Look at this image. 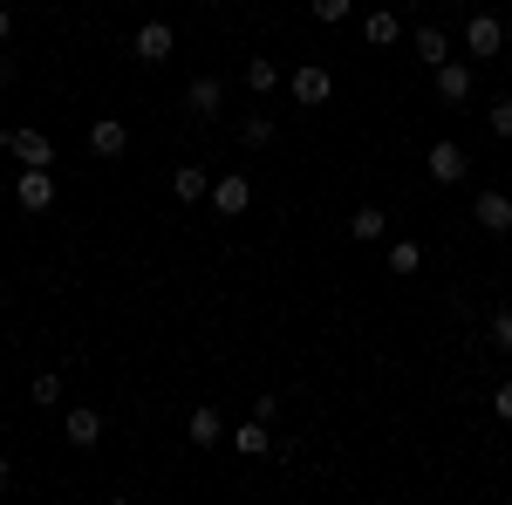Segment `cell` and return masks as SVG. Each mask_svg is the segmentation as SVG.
<instances>
[{
	"mask_svg": "<svg viewBox=\"0 0 512 505\" xmlns=\"http://www.w3.org/2000/svg\"><path fill=\"white\" fill-rule=\"evenodd\" d=\"M424 171H431V185H458V178L472 171V151H465L458 137H437L431 151H424Z\"/></svg>",
	"mask_w": 512,
	"mask_h": 505,
	"instance_id": "6da1fadb",
	"label": "cell"
},
{
	"mask_svg": "<svg viewBox=\"0 0 512 505\" xmlns=\"http://www.w3.org/2000/svg\"><path fill=\"white\" fill-rule=\"evenodd\" d=\"M62 437H69V451H96L103 444V410L96 403H69L62 410Z\"/></svg>",
	"mask_w": 512,
	"mask_h": 505,
	"instance_id": "7a4b0ae2",
	"label": "cell"
},
{
	"mask_svg": "<svg viewBox=\"0 0 512 505\" xmlns=\"http://www.w3.org/2000/svg\"><path fill=\"white\" fill-rule=\"evenodd\" d=\"M171 48H178V35H171V21H144V28L130 35V55H137L144 69H164V62H171Z\"/></svg>",
	"mask_w": 512,
	"mask_h": 505,
	"instance_id": "3957f363",
	"label": "cell"
},
{
	"mask_svg": "<svg viewBox=\"0 0 512 505\" xmlns=\"http://www.w3.org/2000/svg\"><path fill=\"white\" fill-rule=\"evenodd\" d=\"M465 48H472V62H492V55L506 48V21H499V14H472V21H465Z\"/></svg>",
	"mask_w": 512,
	"mask_h": 505,
	"instance_id": "277c9868",
	"label": "cell"
},
{
	"mask_svg": "<svg viewBox=\"0 0 512 505\" xmlns=\"http://www.w3.org/2000/svg\"><path fill=\"white\" fill-rule=\"evenodd\" d=\"M185 110H192L198 123H212L219 110H226V82H219V76H192V82H185Z\"/></svg>",
	"mask_w": 512,
	"mask_h": 505,
	"instance_id": "5b68a950",
	"label": "cell"
},
{
	"mask_svg": "<svg viewBox=\"0 0 512 505\" xmlns=\"http://www.w3.org/2000/svg\"><path fill=\"white\" fill-rule=\"evenodd\" d=\"M0 151L14 157V164H55V144L41 130H0Z\"/></svg>",
	"mask_w": 512,
	"mask_h": 505,
	"instance_id": "8992f818",
	"label": "cell"
},
{
	"mask_svg": "<svg viewBox=\"0 0 512 505\" xmlns=\"http://www.w3.org/2000/svg\"><path fill=\"white\" fill-rule=\"evenodd\" d=\"M14 192H21V212H48L55 205V171L48 164H21V185Z\"/></svg>",
	"mask_w": 512,
	"mask_h": 505,
	"instance_id": "52a82bcc",
	"label": "cell"
},
{
	"mask_svg": "<svg viewBox=\"0 0 512 505\" xmlns=\"http://www.w3.org/2000/svg\"><path fill=\"white\" fill-rule=\"evenodd\" d=\"M328 96H335V76H328L321 62H301V69H294V103H301V110H321Z\"/></svg>",
	"mask_w": 512,
	"mask_h": 505,
	"instance_id": "ba28073f",
	"label": "cell"
},
{
	"mask_svg": "<svg viewBox=\"0 0 512 505\" xmlns=\"http://www.w3.org/2000/svg\"><path fill=\"white\" fill-rule=\"evenodd\" d=\"M246 205H253V178H239V171L212 178V212H219V219H239Z\"/></svg>",
	"mask_w": 512,
	"mask_h": 505,
	"instance_id": "9c48e42d",
	"label": "cell"
},
{
	"mask_svg": "<svg viewBox=\"0 0 512 505\" xmlns=\"http://www.w3.org/2000/svg\"><path fill=\"white\" fill-rule=\"evenodd\" d=\"M362 41H369V48H396V41H403V14H396V7H369V14H362Z\"/></svg>",
	"mask_w": 512,
	"mask_h": 505,
	"instance_id": "30bf717a",
	"label": "cell"
},
{
	"mask_svg": "<svg viewBox=\"0 0 512 505\" xmlns=\"http://www.w3.org/2000/svg\"><path fill=\"white\" fill-rule=\"evenodd\" d=\"M219 437H226V417H219L212 403H198L192 417H185V444H192V451H212Z\"/></svg>",
	"mask_w": 512,
	"mask_h": 505,
	"instance_id": "8fae6325",
	"label": "cell"
},
{
	"mask_svg": "<svg viewBox=\"0 0 512 505\" xmlns=\"http://www.w3.org/2000/svg\"><path fill=\"white\" fill-rule=\"evenodd\" d=\"M472 219H478V233H512V198L506 192H478Z\"/></svg>",
	"mask_w": 512,
	"mask_h": 505,
	"instance_id": "7c38bea8",
	"label": "cell"
},
{
	"mask_svg": "<svg viewBox=\"0 0 512 505\" xmlns=\"http://www.w3.org/2000/svg\"><path fill=\"white\" fill-rule=\"evenodd\" d=\"M89 151H96V157H123V151H130V123H123V117H96V123H89Z\"/></svg>",
	"mask_w": 512,
	"mask_h": 505,
	"instance_id": "4fadbf2b",
	"label": "cell"
},
{
	"mask_svg": "<svg viewBox=\"0 0 512 505\" xmlns=\"http://www.w3.org/2000/svg\"><path fill=\"white\" fill-rule=\"evenodd\" d=\"M431 76H437V96H444V103H465V96H472V89H478L472 62H437Z\"/></svg>",
	"mask_w": 512,
	"mask_h": 505,
	"instance_id": "5bb4252c",
	"label": "cell"
},
{
	"mask_svg": "<svg viewBox=\"0 0 512 505\" xmlns=\"http://www.w3.org/2000/svg\"><path fill=\"white\" fill-rule=\"evenodd\" d=\"M171 198H178V205H198V198H212V178H205L198 164H178V171H171Z\"/></svg>",
	"mask_w": 512,
	"mask_h": 505,
	"instance_id": "9a60e30c",
	"label": "cell"
},
{
	"mask_svg": "<svg viewBox=\"0 0 512 505\" xmlns=\"http://www.w3.org/2000/svg\"><path fill=\"white\" fill-rule=\"evenodd\" d=\"M233 451H239V458H267V451H274V437H267V417H246V424L233 430Z\"/></svg>",
	"mask_w": 512,
	"mask_h": 505,
	"instance_id": "2e32d148",
	"label": "cell"
},
{
	"mask_svg": "<svg viewBox=\"0 0 512 505\" xmlns=\"http://www.w3.org/2000/svg\"><path fill=\"white\" fill-rule=\"evenodd\" d=\"M417 62H424V69H437V62H451V35H444L437 21H424V28H417Z\"/></svg>",
	"mask_w": 512,
	"mask_h": 505,
	"instance_id": "e0dca14e",
	"label": "cell"
},
{
	"mask_svg": "<svg viewBox=\"0 0 512 505\" xmlns=\"http://www.w3.org/2000/svg\"><path fill=\"white\" fill-rule=\"evenodd\" d=\"M390 233V212L383 205H355L349 212V239H383Z\"/></svg>",
	"mask_w": 512,
	"mask_h": 505,
	"instance_id": "ac0fdd59",
	"label": "cell"
},
{
	"mask_svg": "<svg viewBox=\"0 0 512 505\" xmlns=\"http://www.w3.org/2000/svg\"><path fill=\"white\" fill-rule=\"evenodd\" d=\"M239 82H246L253 96H274V89H280V69H274V62H267V55H253V62L239 69Z\"/></svg>",
	"mask_w": 512,
	"mask_h": 505,
	"instance_id": "d6986e66",
	"label": "cell"
},
{
	"mask_svg": "<svg viewBox=\"0 0 512 505\" xmlns=\"http://www.w3.org/2000/svg\"><path fill=\"white\" fill-rule=\"evenodd\" d=\"M417 267H424V246H417V239H390V273L396 280H410Z\"/></svg>",
	"mask_w": 512,
	"mask_h": 505,
	"instance_id": "ffe728a7",
	"label": "cell"
},
{
	"mask_svg": "<svg viewBox=\"0 0 512 505\" xmlns=\"http://www.w3.org/2000/svg\"><path fill=\"white\" fill-rule=\"evenodd\" d=\"M274 137H280V123H274V117H246V123H239V144H246V151H267Z\"/></svg>",
	"mask_w": 512,
	"mask_h": 505,
	"instance_id": "44dd1931",
	"label": "cell"
},
{
	"mask_svg": "<svg viewBox=\"0 0 512 505\" xmlns=\"http://www.w3.org/2000/svg\"><path fill=\"white\" fill-rule=\"evenodd\" d=\"M28 396H35L41 410H55V403H62V376H55V369H41L35 383H28Z\"/></svg>",
	"mask_w": 512,
	"mask_h": 505,
	"instance_id": "7402d4cb",
	"label": "cell"
},
{
	"mask_svg": "<svg viewBox=\"0 0 512 505\" xmlns=\"http://www.w3.org/2000/svg\"><path fill=\"white\" fill-rule=\"evenodd\" d=\"M485 130H492V137H506V144H512V96H499V103L485 110Z\"/></svg>",
	"mask_w": 512,
	"mask_h": 505,
	"instance_id": "603a6c76",
	"label": "cell"
},
{
	"mask_svg": "<svg viewBox=\"0 0 512 505\" xmlns=\"http://www.w3.org/2000/svg\"><path fill=\"white\" fill-rule=\"evenodd\" d=\"M492 349L512 355V308H492Z\"/></svg>",
	"mask_w": 512,
	"mask_h": 505,
	"instance_id": "cb8c5ba5",
	"label": "cell"
},
{
	"mask_svg": "<svg viewBox=\"0 0 512 505\" xmlns=\"http://www.w3.org/2000/svg\"><path fill=\"white\" fill-rule=\"evenodd\" d=\"M355 0H315V21H349Z\"/></svg>",
	"mask_w": 512,
	"mask_h": 505,
	"instance_id": "d4e9b609",
	"label": "cell"
},
{
	"mask_svg": "<svg viewBox=\"0 0 512 505\" xmlns=\"http://www.w3.org/2000/svg\"><path fill=\"white\" fill-rule=\"evenodd\" d=\"M492 417H499V424H512V383L492 389Z\"/></svg>",
	"mask_w": 512,
	"mask_h": 505,
	"instance_id": "484cf974",
	"label": "cell"
},
{
	"mask_svg": "<svg viewBox=\"0 0 512 505\" xmlns=\"http://www.w3.org/2000/svg\"><path fill=\"white\" fill-rule=\"evenodd\" d=\"M7 35H14V14H7V7H0V41H7Z\"/></svg>",
	"mask_w": 512,
	"mask_h": 505,
	"instance_id": "4316f807",
	"label": "cell"
},
{
	"mask_svg": "<svg viewBox=\"0 0 512 505\" xmlns=\"http://www.w3.org/2000/svg\"><path fill=\"white\" fill-rule=\"evenodd\" d=\"M7 485H14V465H7V458H0V492H7Z\"/></svg>",
	"mask_w": 512,
	"mask_h": 505,
	"instance_id": "83f0119b",
	"label": "cell"
},
{
	"mask_svg": "<svg viewBox=\"0 0 512 505\" xmlns=\"http://www.w3.org/2000/svg\"><path fill=\"white\" fill-rule=\"evenodd\" d=\"M205 7H219V0H205Z\"/></svg>",
	"mask_w": 512,
	"mask_h": 505,
	"instance_id": "f1b7e54d",
	"label": "cell"
},
{
	"mask_svg": "<svg viewBox=\"0 0 512 505\" xmlns=\"http://www.w3.org/2000/svg\"><path fill=\"white\" fill-rule=\"evenodd\" d=\"M506 7H512V0H506Z\"/></svg>",
	"mask_w": 512,
	"mask_h": 505,
	"instance_id": "f546056e",
	"label": "cell"
}]
</instances>
